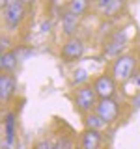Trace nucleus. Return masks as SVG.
<instances>
[{
    "label": "nucleus",
    "mask_w": 140,
    "mask_h": 149,
    "mask_svg": "<svg viewBox=\"0 0 140 149\" xmlns=\"http://www.w3.org/2000/svg\"><path fill=\"white\" fill-rule=\"evenodd\" d=\"M134 67H136V52L127 50V52H121L120 56H116L112 60L110 74L114 77L116 82H127L133 77Z\"/></svg>",
    "instance_id": "1"
},
{
    "label": "nucleus",
    "mask_w": 140,
    "mask_h": 149,
    "mask_svg": "<svg viewBox=\"0 0 140 149\" xmlns=\"http://www.w3.org/2000/svg\"><path fill=\"white\" fill-rule=\"evenodd\" d=\"M97 101H99V97H97V93H95L92 84H84V86H78L75 90V95H73L75 108L78 112H82L84 116L95 110Z\"/></svg>",
    "instance_id": "2"
},
{
    "label": "nucleus",
    "mask_w": 140,
    "mask_h": 149,
    "mask_svg": "<svg viewBox=\"0 0 140 149\" xmlns=\"http://www.w3.org/2000/svg\"><path fill=\"white\" fill-rule=\"evenodd\" d=\"M2 19H4V24L11 28V30L21 26L26 19V6L22 4V0H8L6 8L2 11Z\"/></svg>",
    "instance_id": "3"
},
{
    "label": "nucleus",
    "mask_w": 140,
    "mask_h": 149,
    "mask_svg": "<svg viewBox=\"0 0 140 149\" xmlns=\"http://www.w3.org/2000/svg\"><path fill=\"white\" fill-rule=\"evenodd\" d=\"M84 50H86V45H84V39L78 36H71L62 43V49H60V58L64 60L65 63L77 62L84 56Z\"/></svg>",
    "instance_id": "4"
},
{
    "label": "nucleus",
    "mask_w": 140,
    "mask_h": 149,
    "mask_svg": "<svg viewBox=\"0 0 140 149\" xmlns=\"http://www.w3.org/2000/svg\"><path fill=\"white\" fill-rule=\"evenodd\" d=\"M92 86H93V90H95L99 99H112V97L116 95V90H118V82L114 80V77H112L110 73L97 74V77L93 78Z\"/></svg>",
    "instance_id": "5"
},
{
    "label": "nucleus",
    "mask_w": 140,
    "mask_h": 149,
    "mask_svg": "<svg viewBox=\"0 0 140 149\" xmlns=\"http://www.w3.org/2000/svg\"><path fill=\"white\" fill-rule=\"evenodd\" d=\"M93 112H95L106 125H112L120 119V104L114 97H112V99H99Z\"/></svg>",
    "instance_id": "6"
},
{
    "label": "nucleus",
    "mask_w": 140,
    "mask_h": 149,
    "mask_svg": "<svg viewBox=\"0 0 140 149\" xmlns=\"http://www.w3.org/2000/svg\"><path fill=\"white\" fill-rule=\"evenodd\" d=\"M127 43V36H125L123 30H118L116 34H112L108 39L105 41V47H103V52L105 56H120L123 52V47Z\"/></svg>",
    "instance_id": "7"
},
{
    "label": "nucleus",
    "mask_w": 140,
    "mask_h": 149,
    "mask_svg": "<svg viewBox=\"0 0 140 149\" xmlns=\"http://www.w3.org/2000/svg\"><path fill=\"white\" fill-rule=\"evenodd\" d=\"M17 91V82L9 73H0V101H9Z\"/></svg>",
    "instance_id": "8"
},
{
    "label": "nucleus",
    "mask_w": 140,
    "mask_h": 149,
    "mask_svg": "<svg viewBox=\"0 0 140 149\" xmlns=\"http://www.w3.org/2000/svg\"><path fill=\"white\" fill-rule=\"evenodd\" d=\"M103 143V136L97 130L84 129L80 134V149H99Z\"/></svg>",
    "instance_id": "9"
},
{
    "label": "nucleus",
    "mask_w": 140,
    "mask_h": 149,
    "mask_svg": "<svg viewBox=\"0 0 140 149\" xmlns=\"http://www.w3.org/2000/svg\"><path fill=\"white\" fill-rule=\"evenodd\" d=\"M78 21H80V17L69 13L67 9L64 11V15H62V30H64V34L67 36V37L77 36L75 32H77V28H78Z\"/></svg>",
    "instance_id": "10"
},
{
    "label": "nucleus",
    "mask_w": 140,
    "mask_h": 149,
    "mask_svg": "<svg viewBox=\"0 0 140 149\" xmlns=\"http://www.w3.org/2000/svg\"><path fill=\"white\" fill-rule=\"evenodd\" d=\"M82 123H84V129H88V130H97V132H101L105 127H108V125L103 121L99 116L95 114V112H90V114H86L82 118Z\"/></svg>",
    "instance_id": "11"
},
{
    "label": "nucleus",
    "mask_w": 140,
    "mask_h": 149,
    "mask_svg": "<svg viewBox=\"0 0 140 149\" xmlns=\"http://www.w3.org/2000/svg\"><path fill=\"white\" fill-rule=\"evenodd\" d=\"M90 0H67V4H65V9H67L69 13H73V15L77 17H82L84 13L90 9Z\"/></svg>",
    "instance_id": "12"
},
{
    "label": "nucleus",
    "mask_w": 140,
    "mask_h": 149,
    "mask_svg": "<svg viewBox=\"0 0 140 149\" xmlns=\"http://www.w3.org/2000/svg\"><path fill=\"white\" fill-rule=\"evenodd\" d=\"M17 62H19V56L15 50H6L2 54V71L4 73H11L13 69L17 67Z\"/></svg>",
    "instance_id": "13"
},
{
    "label": "nucleus",
    "mask_w": 140,
    "mask_h": 149,
    "mask_svg": "<svg viewBox=\"0 0 140 149\" xmlns=\"http://www.w3.org/2000/svg\"><path fill=\"white\" fill-rule=\"evenodd\" d=\"M121 8H123V0H110V2L106 4V8L101 9V13L105 17H114L116 13H120Z\"/></svg>",
    "instance_id": "14"
},
{
    "label": "nucleus",
    "mask_w": 140,
    "mask_h": 149,
    "mask_svg": "<svg viewBox=\"0 0 140 149\" xmlns=\"http://www.w3.org/2000/svg\"><path fill=\"white\" fill-rule=\"evenodd\" d=\"M73 84H77V88L88 84V73L84 71V69H77V71L73 73Z\"/></svg>",
    "instance_id": "15"
},
{
    "label": "nucleus",
    "mask_w": 140,
    "mask_h": 149,
    "mask_svg": "<svg viewBox=\"0 0 140 149\" xmlns=\"http://www.w3.org/2000/svg\"><path fill=\"white\" fill-rule=\"evenodd\" d=\"M6 132H8V142L13 140V116H9L6 121Z\"/></svg>",
    "instance_id": "16"
},
{
    "label": "nucleus",
    "mask_w": 140,
    "mask_h": 149,
    "mask_svg": "<svg viewBox=\"0 0 140 149\" xmlns=\"http://www.w3.org/2000/svg\"><path fill=\"white\" fill-rule=\"evenodd\" d=\"M108 2H110V0H90V4H93L99 11H101L103 8H106V4H108Z\"/></svg>",
    "instance_id": "17"
},
{
    "label": "nucleus",
    "mask_w": 140,
    "mask_h": 149,
    "mask_svg": "<svg viewBox=\"0 0 140 149\" xmlns=\"http://www.w3.org/2000/svg\"><path fill=\"white\" fill-rule=\"evenodd\" d=\"M36 149H54V146L50 142H47V140H43V142H39L36 146Z\"/></svg>",
    "instance_id": "18"
},
{
    "label": "nucleus",
    "mask_w": 140,
    "mask_h": 149,
    "mask_svg": "<svg viewBox=\"0 0 140 149\" xmlns=\"http://www.w3.org/2000/svg\"><path fill=\"white\" fill-rule=\"evenodd\" d=\"M22 4H24V6L28 8V6H34V4H36V0H22Z\"/></svg>",
    "instance_id": "19"
},
{
    "label": "nucleus",
    "mask_w": 140,
    "mask_h": 149,
    "mask_svg": "<svg viewBox=\"0 0 140 149\" xmlns=\"http://www.w3.org/2000/svg\"><path fill=\"white\" fill-rule=\"evenodd\" d=\"M0 71H2V54H0Z\"/></svg>",
    "instance_id": "20"
}]
</instances>
